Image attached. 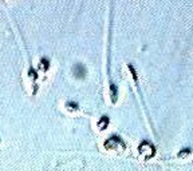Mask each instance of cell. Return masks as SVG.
I'll return each mask as SVG.
<instances>
[{
  "label": "cell",
  "mask_w": 193,
  "mask_h": 171,
  "mask_svg": "<svg viewBox=\"0 0 193 171\" xmlns=\"http://www.w3.org/2000/svg\"><path fill=\"white\" fill-rule=\"evenodd\" d=\"M107 126H109V118L102 116L99 121H98V128H99V130H105V128H107Z\"/></svg>",
  "instance_id": "277c9868"
},
{
  "label": "cell",
  "mask_w": 193,
  "mask_h": 171,
  "mask_svg": "<svg viewBox=\"0 0 193 171\" xmlns=\"http://www.w3.org/2000/svg\"><path fill=\"white\" fill-rule=\"evenodd\" d=\"M191 152H192V151H191V148H185L184 151H181V152L178 154V158H185L186 155H189Z\"/></svg>",
  "instance_id": "ba28073f"
},
{
  "label": "cell",
  "mask_w": 193,
  "mask_h": 171,
  "mask_svg": "<svg viewBox=\"0 0 193 171\" xmlns=\"http://www.w3.org/2000/svg\"><path fill=\"white\" fill-rule=\"evenodd\" d=\"M66 108L68 111H78V104L74 103V102H67V103H66Z\"/></svg>",
  "instance_id": "52a82bcc"
},
{
  "label": "cell",
  "mask_w": 193,
  "mask_h": 171,
  "mask_svg": "<svg viewBox=\"0 0 193 171\" xmlns=\"http://www.w3.org/2000/svg\"><path fill=\"white\" fill-rule=\"evenodd\" d=\"M110 95H111V100L113 103L117 102V96H118V91H117V87L114 84H110Z\"/></svg>",
  "instance_id": "5b68a950"
},
{
  "label": "cell",
  "mask_w": 193,
  "mask_h": 171,
  "mask_svg": "<svg viewBox=\"0 0 193 171\" xmlns=\"http://www.w3.org/2000/svg\"><path fill=\"white\" fill-rule=\"evenodd\" d=\"M138 150H140V155L142 156L144 159H149V158H152L154 155V147L149 142H146V140L141 143Z\"/></svg>",
  "instance_id": "7a4b0ae2"
},
{
  "label": "cell",
  "mask_w": 193,
  "mask_h": 171,
  "mask_svg": "<svg viewBox=\"0 0 193 171\" xmlns=\"http://www.w3.org/2000/svg\"><path fill=\"white\" fill-rule=\"evenodd\" d=\"M86 68L82 66V64H75V67H74V74L76 78H85V75H86Z\"/></svg>",
  "instance_id": "3957f363"
},
{
  "label": "cell",
  "mask_w": 193,
  "mask_h": 171,
  "mask_svg": "<svg viewBox=\"0 0 193 171\" xmlns=\"http://www.w3.org/2000/svg\"><path fill=\"white\" fill-rule=\"evenodd\" d=\"M103 146L106 150H109V151H122V150L126 148L123 140L119 138V136H111V138L106 140Z\"/></svg>",
  "instance_id": "6da1fadb"
},
{
  "label": "cell",
  "mask_w": 193,
  "mask_h": 171,
  "mask_svg": "<svg viewBox=\"0 0 193 171\" xmlns=\"http://www.w3.org/2000/svg\"><path fill=\"white\" fill-rule=\"evenodd\" d=\"M50 67V62L47 60V59H42L40 63H39V68L43 71H47V68Z\"/></svg>",
  "instance_id": "8992f818"
}]
</instances>
